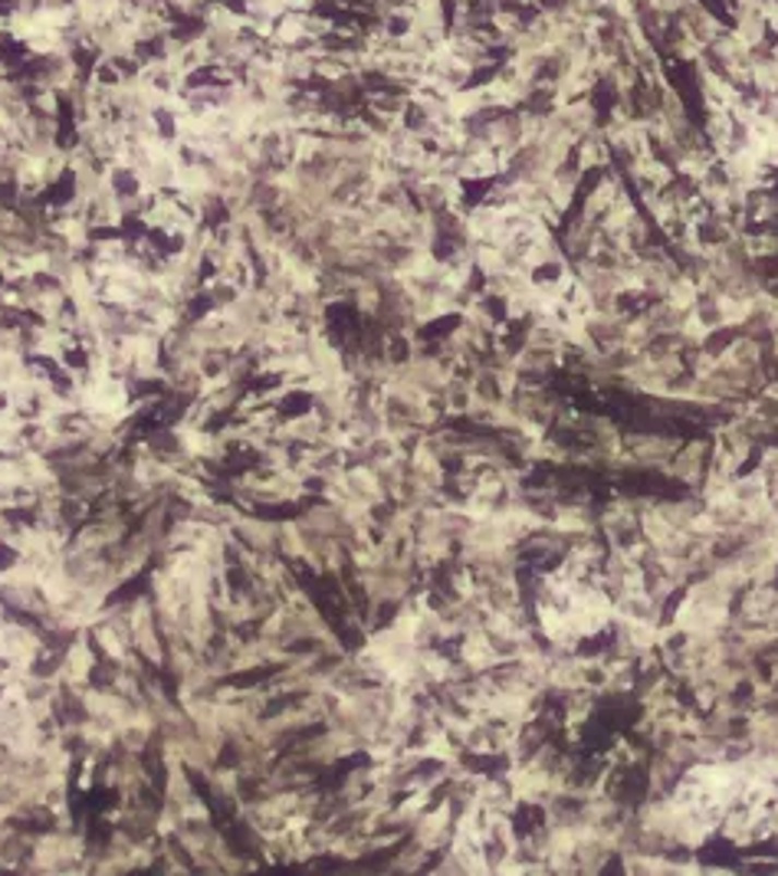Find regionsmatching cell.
Instances as JSON below:
<instances>
[{
    "label": "cell",
    "instance_id": "cell-1",
    "mask_svg": "<svg viewBox=\"0 0 778 876\" xmlns=\"http://www.w3.org/2000/svg\"><path fill=\"white\" fill-rule=\"evenodd\" d=\"M624 454L631 464H644V467H667L673 460V454L683 447L677 436L667 433H627L621 436Z\"/></svg>",
    "mask_w": 778,
    "mask_h": 876
},
{
    "label": "cell",
    "instance_id": "cell-2",
    "mask_svg": "<svg viewBox=\"0 0 778 876\" xmlns=\"http://www.w3.org/2000/svg\"><path fill=\"white\" fill-rule=\"evenodd\" d=\"M709 460H713V444L706 441H690L683 444L673 460L667 464L670 467V477L680 480V483H690V487H699L709 473Z\"/></svg>",
    "mask_w": 778,
    "mask_h": 876
},
{
    "label": "cell",
    "instance_id": "cell-3",
    "mask_svg": "<svg viewBox=\"0 0 778 876\" xmlns=\"http://www.w3.org/2000/svg\"><path fill=\"white\" fill-rule=\"evenodd\" d=\"M683 4H686V0H654V8H660L663 14H677Z\"/></svg>",
    "mask_w": 778,
    "mask_h": 876
}]
</instances>
